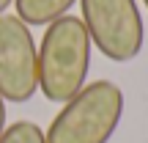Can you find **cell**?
I'll return each instance as SVG.
<instances>
[{"mask_svg":"<svg viewBox=\"0 0 148 143\" xmlns=\"http://www.w3.org/2000/svg\"><path fill=\"white\" fill-rule=\"evenodd\" d=\"M90 36L79 17H60L49 22L38 47V88L49 102H69L90 69Z\"/></svg>","mask_w":148,"mask_h":143,"instance_id":"6da1fadb","label":"cell"},{"mask_svg":"<svg viewBox=\"0 0 148 143\" xmlns=\"http://www.w3.org/2000/svg\"><path fill=\"white\" fill-rule=\"evenodd\" d=\"M123 118V91L110 80L79 88L47 127V143H110Z\"/></svg>","mask_w":148,"mask_h":143,"instance_id":"7a4b0ae2","label":"cell"},{"mask_svg":"<svg viewBox=\"0 0 148 143\" xmlns=\"http://www.w3.org/2000/svg\"><path fill=\"white\" fill-rule=\"evenodd\" d=\"M82 25L90 44L104 58L129 64L145 44V28L137 0H79Z\"/></svg>","mask_w":148,"mask_h":143,"instance_id":"3957f363","label":"cell"},{"mask_svg":"<svg viewBox=\"0 0 148 143\" xmlns=\"http://www.w3.org/2000/svg\"><path fill=\"white\" fill-rule=\"evenodd\" d=\"M38 91V47L16 14H0V96L27 102Z\"/></svg>","mask_w":148,"mask_h":143,"instance_id":"277c9868","label":"cell"},{"mask_svg":"<svg viewBox=\"0 0 148 143\" xmlns=\"http://www.w3.org/2000/svg\"><path fill=\"white\" fill-rule=\"evenodd\" d=\"M74 3L77 0H14L16 17L27 28L30 25H49V22L66 17Z\"/></svg>","mask_w":148,"mask_h":143,"instance_id":"5b68a950","label":"cell"},{"mask_svg":"<svg viewBox=\"0 0 148 143\" xmlns=\"http://www.w3.org/2000/svg\"><path fill=\"white\" fill-rule=\"evenodd\" d=\"M0 143H47L44 138V129L33 121H16L11 127L3 129L0 135Z\"/></svg>","mask_w":148,"mask_h":143,"instance_id":"8992f818","label":"cell"},{"mask_svg":"<svg viewBox=\"0 0 148 143\" xmlns=\"http://www.w3.org/2000/svg\"><path fill=\"white\" fill-rule=\"evenodd\" d=\"M3 129H5V102L0 96V135H3Z\"/></svg>","mask_w":148,"mask_h":143,"instance_id":"52a82bcc","label":"cell"},{"mask_svg":"<svg viewBox=\"0 0 148 143\" xmlns=\"http://www.w3.org/2000/svg\"><path fill=\"white\" fill-rule=\"evenodd\" d=\"M11 3H14V0H0V14H3V11H5V8H8V6H11Z\"/></svg>","mask_w":148,"mask_h":143,"instance_id":"ba28073f","label":"cell"},{"mask_svg":"<svg viewBox=\"0 0 148 143\" xmlns=\"http://www.w3.org/2000/svg\"><path fill=\"white\" fill-rule=\"evenodd\" d=\"M143 3H145V8H148V0H143Z\"/></svg>","mask_w":148,"mask_h":143,"instance_id":"9c48e42d","label":"cell"}]
</instances>
